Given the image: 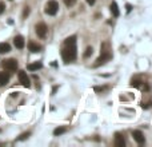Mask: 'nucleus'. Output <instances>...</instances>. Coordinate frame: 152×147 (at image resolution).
Here are the masks:
<instances>
[{"instance_id":"f257e3e1","label":"nucleus","mask_w":152,"mask_h":147,"mask_svg":"<svg viewBox=\"0 0 152 147\" xmlns=\"http://www.w3.org/2000/svg\"><path fill=\"white\" fill-rule=\"evenodd\" d=\"M112 59V51L110 48V43H103L100 47V56L96 59V62L93 63V67H99L103 66L108 62V60Z\"/></svg>"},{"instance_id":"f03ea898","label":"nucleus","mask_w":152,"mask_h":147,"mask_svg":"<svg viewBox=\"0 0 152 147\" xmlns=\"http://www.w3.org/2000/svg\"><path fill=\"white\" fill-rule=\"evenodd\" d=\"M64 48L62 49V58L64 60V63H71L76 59L77 52H76V43H68L64 44Z\"/></svg>"},{"instance_id":"7ed1b4c3","label":"nucleus","mask_w":152,"mask_h":147,"mask_svg":"<svg viewBox=\"0 0 152 147\" xmlns=\"http://www.w3.org/2000/svg\"><path fill=\"white\" fill-rule=\"evenodd\" d=\"M58 11H59V3L56 0H49L48 3L45 4L44 12L47 15H49V16H55L58 14Z\"/></svg>"},{"instance_id":"20e7f679","label":"nucleus","mask_w":152,"mask_h":147,"mask_svg":"<svg viewBox=\"0 0 152 147\" xmlns=\"http://www.w3.org/2000/svg\"><path fill=\"white\" fill-rule=\"evenodd\" d=\"M1 67L8 72H15L17 70V60L16 59H5L1 62Z\"/></svg>"},{"instance_id":"39448f33","label":"nucleus","mask_w":152,"mask_h":147,"mask_svg":"<svg viewBox=\"0 0 152 147\" xmlns=\"http://www.w3.org/2000/svg\"><path fill=\"white\" fill-rule=\"evenodd\" d=\"M35 30H36V35H38L39 38L43 39V38H45V36H47L48 27H47V24H45V23H39V24H36Z\"/></svg>"},{"instance_id":"423d86ee","label":"nucleus","mask_w":152,"mask_h":147,"mask_svg":"<svg viewBox=\"0 0 152 147\" xmlns=\"http://www.w3.org/2000/svg\"><path fill=\"white\" fill-rule=\"evenodd\" d=\"M17 78H19V82H20L24 87H27V88L31 87V82H29V78H28L25 71H19V72H17Z\"/></svg>"},{"instance_id":"0eeeda50","label":"nucleus","mask_w":152,"mask_h":147,"mask_svg":"<svg viewBox=\"0 0 152 147\" xmlns=\"http://www.w3.org/2000/svg\"><path fill=\"white\" fill-rule=\"evenodd\" d=\"M132 137H134V139H135L139 144H144L145 143V138H144V135H143L142 131H139V130L132 131Z\"/></svg>"},{"instance_id":"6e6552de","label":"nucleus","mask_w":152,"mask_h":147,"mask_svg":"<svg viewBox=\"0 0 152 147\" xmlns=\"http://www.w3.org/2000/svg\"><path fill=\"white\" fill-rule=\"evenodd\" d=\"M14 44H15V47H16V48H19V49L24 48V46H25L24 38H23V36H21V35H17V36H15V39H14Z\"/></svg>"},{"instance_id":"1a4fd4ad","label":"nucleus","mask_w":152,"mask_h":147,"mask_svg":"<svg viewBox=\"0 0 152 147\" xmlns=\"http://www.w3.org/2000/svg\"><path fill=\"white\" fill-rule=\"evenodd\" d=\"M115 146L116 147H124L125 146V140L123 138V135L119 133L115 134Z\"/></svg>"},{"instance_id":"9d476101","label":"nucleus","mask_w":152,"mask_h":147,"mask_svg":"<svg viewBox=\"0 0 152 147\" xmlns=\"http://www.w3.org/2000/svg\"><path fill=\"white\" fill-rule=\"evenodd\" d=\"M28 49H29L31 52L36 54V52H40V51H42V46L38 44V43H35V42H29L28 43Z\"/></svg>"},{"instance_id":"9b49d317","label":"nucleus","mask_w":152,"mask_h":147,"mask_svg":"<svg viewBox=\"0 0 152 147\" xmlns=\"http://www.w3.org/2000/svg\"><path fill=\"white\" fill-rule=\"evenodd\" d=\"M10 82V72H0V87H3Z\"/></svg>"},{"instance_id":"f8f14e48","label":"nucleus","mask_w":152,"mask_h":147,"mask_svg":"<svg viewBox=\"0 0 152 147\" xmlns=\"http://www.w3.org/2000/svg\"><path fill=\"white\" fill-rule=\"evenodd\" d=\"M110 10H111V12H112V15H114L115 18H118L119 15H120V11H119V7H118V4H116V1H112V3H111Z\"/></svg>"},{"instance_id":"ddd939ff","label":"nucleus","mask_w":152,"mask_h":147,"mask_svg":"<svg viewBox=\"0 0 152 147\" xmlns=\"http://www.w3.org/2000/svg\"><path fill=\"white\" fill-rule=\"evenodd\" d=\"M42 67H43V63H42V62H34V63L28 64L27 68H28L29 71H38V70H40Z\"/></svg>"},{"instance_id":"4468645a","label":"nucleus","mask_w":152,"mask_h":147,"mask_svg":"<svg viewBox=\"0 0 152 147\" xmlns=\"http://www.w3.org/2000/svg\"><path fill=\"white\" fill-rule=\"evenodd\" d=\"M11 51V46L8 43H0V54H7Z\"/></svg>"},{"instance_id":"2eb2a0df","label":"nucleus","mask_w":152,"mask_h":147,"mask_svg":"<svg viewBox=\"0 0 152 147\" xmlns=\"http://www.w3.org/2000/svg\"><path fill=\"white\" fill-rule=\"evenodd\" d=\"M67 131L66 127H58V128L53 130V135L55 137H59V135H62V134H64Z\"/></svg>"},{"instance_id":"dca6fc26","label":"nucleus","mask_w":152,"mask_h":147,"mask_svg":"<svg viewBox=\"0 0 152 147\" xmlns=\"http://www.w3.org/2000/svg\"><path fill=\"white\" fill-rule=\"evenodd\" d=\"M93 54V48L92 47H87V49H86V52H84V58H90L91 55Z\"/></svg>"},{"instance_id":"f3484780","label":"nucleus","mask_w":152,"mask_h":147,"mask_svg":"<svg viewBox=\"0 0 152 147\" xmlns=\"http://www.w3.org/2000/svg\"><path fill=\"white\" fill-rule=\"evenodd\" d=\"M29 135H31V133H29V131H27V133H23L20 137L17 138V140H25L28 137H29Z\"/></svg>"},{"instance_id":"a211bd4d","label":"nucleus","mask_w":152,"mask_h":147,"mask_svg":"<svg viewBox=\"0 0 152 147\" xmlns=\"http://www.w3.org/2000/svg\"><path fill=\"white\" fill-rule=\"evenodd\" d=\"M142 83H143L142 80H139V79H135V80H132L131 86H132V87H136V88H138V87H140V86H142Z\"/></svg>"},{"instance_id":"6ab92c4d","label":"nucleus","mask_w":152,"mask_h":147,"mask_svg":"<svg viewBox=\"0 0 152 147\" xmlns=\"http://www.w3.org/2000/svg\"><path fill=\"white\" fill-rule=\"evenodd\" d=\"M63 1H64V4H66L67 7H72L76 3V0H63Z\"/></svg>"},{"instance_id":"aec40b11","label":"nucleus","mask_w":152,"mask_h":147,"mask_svg":"<svg viewBox=\"0 0 152 147\" xmlns=\"http://www.w3.org/2000/svg\"><path fill=\"white\" fill-rule=\"evenodd\" d=\"M93 90H95L96 92H101V91H105V90H107V87H105V86H101V87H95Z\"/></svg>"},{"instance_id":"412c9836","label":"nucleus","mask_w":152,"mask_h":147,"mask_svg":"<svg viewBox=\"0 0 152 147\" xmlns=\"http://www.w3.org/2000/svg\"><path fill=\"white\" fill-rule=\"evenodd\" d=\"M28 14H29V7H25L24 8V12H23V18H27V16H28Z\"/></svg>"},{"instance_id":"4be33fe9","label":"nucleus","mask_w":152,"mask_h":147,"mask_svg":"<svg viewBox=\"0 0 152 147\" xmlns=\"http://www.w3.org/2000/svg\"><path fill=\"white\" fill-rule=\"evenodd\" d=\"M4 10H5V4H4L3 1H0V14H3Z\"/></svg>"},{"instance_id":"5701e85b","label":"nucleus","mask_w":152,"mask_h":147,"mask_svg":"<svg viewBox=\"0 0 152 147\" xmlns=\"http://www.w3.org/2000/svg\"><path fill=\"white\" fill-rule=\"evenodd\" d=\"M125 8H127V12H131L132 5H131V4H127V5H125Z\"/></svg>"},{"instance_id":"b1692460","label":"nucleus","mask_w":152,"mask_h":147,"mask_svg":"<svg viewBox=\"0 0 152 147\" xmlns=\"http://www.w3.org/2000/svg\"><path fill=\"white\" fill-rule=\"evenodd\" d=\"M87 3L90 4V5H93V4H95V1H96V0H86Z\"/></svg>"}]
</instances>
